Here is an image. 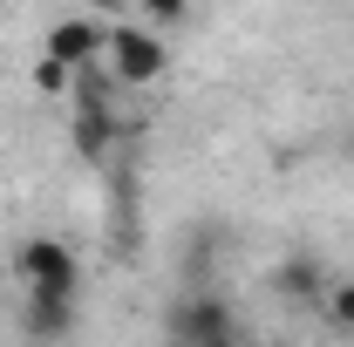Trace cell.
Wrapping results in <instances>:
<instances>
[{
  "label": "cell",
  "instance_id": "1",
  "mask_svg": "<svg viewBox=\"0 0 354 347\" xmlns=\"http://www.w3.org/2000/svg\"><path fill=\"white\" fill-rule=\"evenodd\" d=\"M102 68L116 75V88H150L171 75V41L143 21H109V48H102Z\"/></svg>",
  "mask_w": 354,
  "mask_h": 347
},
{
  "label": "cell",
  "instance_id": "2",
  "mask_svg": "<svg viewBox=\"0 0 354 347\" xmlns=\"http://www.w3.org/2000/svg\"><path fill=\"white\" fill-rule=\"evenodd\" d=\"M164 341L171 347H245V334L232 320V300H218V293H177L164 306Z\"/></svg>",
  "mask_w": 354,
  "mask_h": 347
},
{
  "label": "cell",
  "instance_id": "3",
  "mask_svg": "<svg viewBox=\"0 0 354 347\" xmlns=\"http://www.w3.org/2000/svg\"><path fill=\"white\" fill-rule=\"evenodd\" d=\"M14 265H21L28 293H75V300H82V259H75V245H68V238L35 232V238H21V245H14Z\"/></svg>",
  "mask_w": 354,
  "mask_h": 347
},
{
  "label": "cell",
  "instance_id": "4",
  "mask_svg": "<svg viewBox=\"0 0 354 347\" xmlns=\"http://www.w3.org/2000/svg\"><path fill=\"white\" fill-rule=\"evenodd\" d=\"M102 48H109V21H95V14H62V21H48V35H41V55L62 62L68 75L88 68V62H102Z\"/></svg>",
  "mask_w": 354,
  "mask_h": 347
},
{
  "label": "cell",
  "instance_id": "5",
  "mask_svg": "<svg viewBox=\"0 0 354 347\" xmlns=\"http://www.w3.org/2000/svg\"><path fill=\"white\" fill-rule=\"evenodd\" d=\"M75 320H82V300L75 293H28L21 300V334L35 347H62L75 334Z\"/></svg>",
  "mask_w": 354,
  "mask_h": 347
},
{
  "label": "cell",
  "instance_id": "6",
  "mask_svg": "<svg viewBox=\"0 0 354 347\" xmlns=\"http://www.w3.org/2000/svg\"><path fill=\"white\" fill-rule=\"evenodd\" d=\"M123 143V109H68V150L82 164H109Z\"/></svg>",
  "mask_w": 354,
  "mask_h": 347
},
{
  "label": "cell",
  "instance_id": "7",
  "mask_svg": "<svg viewBox=\"0 0 354 347\" xmlns=\"http://www.w3.org/2000/svg\"><path fill=\"white\" fill-rule=\"evenodd\" d=\"M272 286H279V300H286V306H313V313H320L327 286H334V272L320 265V252H286L279 272H272Z\"/></svg>",
  "mask_w": 354,
  "mask_h": 347
},
{
  "label": "cell",
  "instance_id": "8",
  "mask_svg": "<svg viewBox=\"0 0 354 347\" xmlns=\"http://www.w3.org/2000/svg\"><path fill=\"white\" fill-rule=\"evenodd\" d=\"M191 14H198V0H136V21H143V28H157L164 41H171Z\"/></svg>",
  "mask_w": 354,
  "mask_h": 347
},
{
  "label": "cell",
  "instance_id": "9",
  "mask_svg": "<svg viewBox=\"0 0 354 347\" xmlns=\"http://www.w3.org/2000/svg\"><path fill=\"white\" fill-rule=\"evenodd\" d=\"M320 320H327L334 334H354V279H334V286H327V300H320Z\"/></svg>",
  "mask_w": 354,
  "mask_h": 347
},
{
  "label": "cell",
  "instance_id": "10",
  "mask_svg": "<svg viewBox=\"0 0 354 347\" xmlns=\"http://www.w3.org/2000/svg\"><path fill=\"white\" fill-rule=\"evenodd\" d=\"M28 82H35V95H48V102H68V82H75V75H68V68H62V62H35V75H28Z\"/></svg>",
  "mask_w": 354,
  "mask_h": 347
},
{
  "label": "cell",
  "instance_id": "11",
  "mask_svg": "<svg viewBox=\"0 0 354 347\" xmlns=\"http://www.w3.org/2000/svg\"><path fill=\"white\" fill-rule=\"evenodd\" d=\"M245 347H279V341H245Z\"/></svg>",
  "mask_w": 354,
  "mask_h": 347
}]
</instances>
